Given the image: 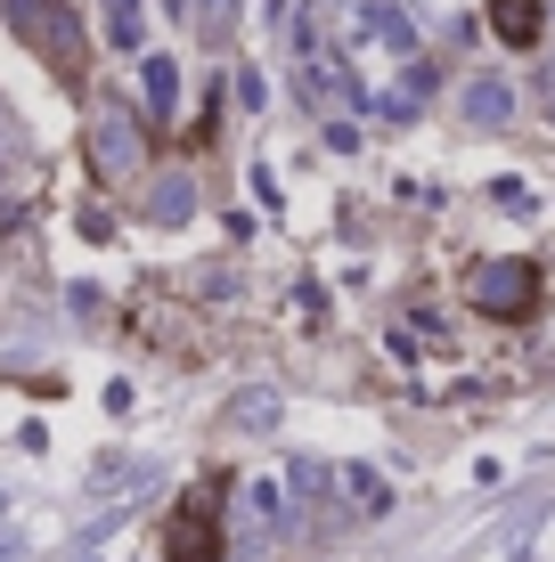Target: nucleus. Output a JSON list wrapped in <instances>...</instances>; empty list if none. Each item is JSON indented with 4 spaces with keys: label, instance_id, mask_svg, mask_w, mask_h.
I'll use <instances>...</instances> for the list:
<instances>
[{
    "label": "nucleus",
    "instance_id": "nucleus-2",
    "mask_svg": "<svg viewBox=\"0 0 555 562\" xmlns=\"http://www.w3.org/2000/svg\"><path fill=\"white\" fill-rule=\"evenodd\" d=\"M171 562H221V481H197V490L171 506Z\"/></svg>",
    "mask_w": 555,
    "mask_h": 562
},
{
    "label": "nucleus",
    "instance_id": "nucleus-6",
    "mask_svg": "<svg viewBox=\"0 0 555 562\" xmlns=\"http://www.w3.org/2000/svg\"><path fill=\"white\" fill-rule=\"evenodd\" d=\"M188 212H197V180L188 171H164L156 188H147V221H164V228H180Z\"/></svg>",
    "mask_w": 555,
    "mask_h": 562
},
{
    "label": "nucleus",
    "instance_id": "nucleus-11",
    "mask_svg": "<svg viewBox=\"0 0 555 562\" xmlns=\"http://www.w3.org/2000/svg\"><path fill=\"white\" fill-rule=\"evenodd\" d=\"M107 49H140V0H107Z\"/></svg>",
    "mask_w": 555,
    "mask_h": 562
},
{
    "label": "nucleus",
    "instance_id": "nucleus-17",
    "mask_svg": "<svg viewBox=\"0 0 555 562\" xmlns=\"http://www.w3.org/2000/svg\"><path fill=\"white\" fill-rule=\"evenodd\" d=\"M164 9H171V16H180V9H188V0H164Z\"/></svg>",
    "mask_w": 555,
    "mask_h": 562
},
{
    "label": "nucleus",
    "instance_id": "nucleus-14",
    "mask_svg": "<svg viewBox=\"0 0 555 562\" xmlns=\"http://www.w3.org/2000/svg\"><path fill=\"white\" fill-rule=\"evenodd\" d=\"M286 490H295V506H319V490H328V464H295V473H286Z\"/></svg>",
    "mask_w": 555,
    "mask_h": 562
},
{
    "label": "nucleus",
    "instance_id": "nucleus-3",
    "mask_svg": "<svg viewBox=\"0 0 555 562\" xmlns=\"http://www.w3.org/2000/svg\"><path fill=\"white\" fill-rule=\"evenodd\" d=\"M140 123H131V106L123 99H107L99 106V123H90V164H99V180H131L140 171Z\"/></svg>",
    "mask_w": 555,
    "mask_h": 562
},
{
    "label": "nucleus",
    "instance_id": "nucleus-16",
    "mask_svg": "<svg viewBox=\"0 0 555 562\" xmlns=\"http://www.w3.org/2000/svg\"><path fill=\"white\" fill-rule=\"evenodd\" d=\"M204 16H213V25H221V16H229V0H204Z\"/></svg>",
    "mask_w": 555,
    "mask_h": 562
},
{
    "label": "nucleus",
    "instance_id": "nucleus-7",
    "mask_svg": "<svg viewBox=\"0 0 555 562\" xmlns=\"http://www.w3.org/2000/svg\"><path fill=\"white\" fill-rule=\"evenodd\" d=\"M229 424H237V432H278V392L270 383H245V392L229 400Z\"/></svg>",
    "mask_w": 555,
    "mask_h": 562
},
{
    "label": "nucleus",
    "instance_id": "nucleus-10",
    "mask_svg": "<svg viewBox=\"0 0 555 562\" xmlns=\"http://www.w3.org/2000/svg\"><path fill=\"white\" fill-rule=\"evenodd\" d=\"M359 33H376V42L400 49V57L417 49V33H409V16H400V9H359Z\"/></svg>",
    "mask_w": 555,
    "mask_h": 562
},
{
    "label": "nucleus",
    "instance_id": "nucleus-13",
    "mask_svg": "<svg viewBox=\"0 0 555 562\" xmlns=\"http://www.w3.org/2000/svg\"><path fill=\"white\" fill-rule=\"evenodd\" d=\"M343 481H352V506H368V514H385V506H392V490H385V481L368 473V464H352Z\"/></svg>",
    "mask_w": 555,
    "mask_h": 562
},
{
    "label": "nucleus",
    "instance_id": "nucleus-4",
    "mask_svg": "<svg viewBox=\"0 0 555 562\" xmlns=\"http://www.w3.org/2000/svg\"><path fill=\"white\" fill-rule=\"evenodd\" d=\"M474 302H482L490 318H523V310L540 302V269H531V261H490V269H474Z\"/></svg>",
    "mask_w": 555,
    "mask_h": 562
},
{
    "label": "nucleus",
    "instance_id": "nucleus-15",
    "mask_svg": "<svg viewBox=\"0 0 555 562\" xmlns=\"http://www.w3.org/2000/svg\"><path fill=\"white\" fill-rule=\"evenodd\" d=\"M16 554H25V538H0V562H16Z\"/></svg>",
    "mask_w": 555,
    "mask_h": 562
},
{
    "label": "nucleus",
    "instance_id": "nucleus-1",
    "mask_svg": "<svg viewBox=\"0 0 555 562\" xmlns=\"http://www.w3.org/2000/svg\"><path fill=\"white\" fill-rule=\"evenodd\" d=\"M9 25L25 33V42L42 49L57 74H82L90 42H82V25H74V9H66V0H9Z\"/></svg>",
    "mask_w": 555,
    "mask_h": 562
},
{
    "label": "nucleus",
    "instance_id": "nucleus-5",
    "mask_svg": "<svg viewBox=\"0 0 555 562\" xmlns=\"http://www.w3.org/2000/svg\"><path fill=\"white\" fill-rule=\"evenodd\" d=\"M278 521H286V490H278V481H245V490H237V538H245V547H270Z\"/></svg>",
    "mask_w": 555,
    "mask_h": 562
},
{
    "label": "nucleus",
    "instance_id": "nucleus-8",
    "mask_svg": "<svg viewBox=\"0 0 555 562\" xmlns=\"http://www.w3.org/2000/svg\"><path fill=\"white\" fill-rule=\"evenodd\" d=\"M140 90H147V114L171 123V106H180V74H171V57H147V66H140Z\"/></svg>",
    "mask_w": 555,
    "mask_h": 562
},
{
    "label": "nucleus",
    "instance_id": "nucleus-9",
    "mask_svg": "<svg viewBox=\"0 0 555 562\" xmlns=\"http://www.w3.org/2000/svg\"><path fill=\"white\" fill-rule=\"evenodd\" d=\"M490 25H499L514 49H531L540 42V0H490Z\"/></svg>",
    "mask_w": 555,
    "mask_h": 562
},
{
    "label": "nucleus",
    "instance_id": "nucleus-12",
    "mask_svg": "<svg viewBox=\"0 0 555 562\" xmlns=\"http://www.w3.org/2000/svg\"><path fill=\"white\" fill-rule=\"evenodd\" d=\"M507 106H514L507 82H474V90H466V114H474V123H507Z\"/></svg>",
    "mask_w": 555,
    "mask_h": 562
}]
</instances>
